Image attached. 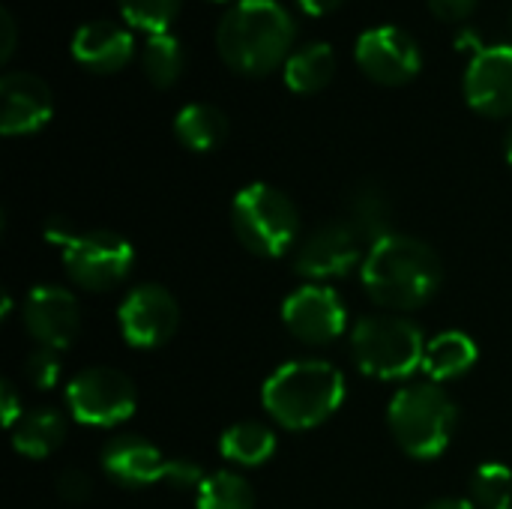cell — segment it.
<instances>
[{"label":"cell","instance_id":"cell-1","mask_svg":"<svg viewBox=\"0 0 512 509\" xmlns=\"http://www.w3.org/2000/svg\"><path fill=\"white\" fill-rule=\"evenodd\" d=\"M366 294L387 312H414L432 303L444 282L438 252L408 234H387L369 246L363 267Z\"/></svg>","mask_w":512,"mask_h":509},{"label":"cell","instance_id":"cell-2","mask_svg":"<svg viewBox=\"0 0 512 509\" xmlns=\"http://www.w3.org/2000/svg\"><path fill=\"white\" fill-rule=\"evenodd\" d=\"M294 18L276 0H237L216 27V48L228 69L258 78L285 66L294 45Z\"/></svg>","mask_w":512,"mask_h":509},{"label":"cell","instance_id":"cell-3","mask_svg":"<svg viewBox=\"0 0 512 509\" xmlns=\"http://www.w3.org/2000/svg\"><path fill=\"white\" fill-rule=\"evenodd\" d=\"M261 402L282 429H318L342 408L345 375L327 360H291L270 372L261 387Z\"/></svg>","mask_w":512,"mask_h":509},{"label":"cell","instance_id":"cell-4","mask_svg":"<svg viewBox=\"0 0 512 509\" xmlns=\"http://www.w3.org/2000/svg\"><path fill=\"white\" fill-rule=\"evenodd\" d=\"M456 420H459L456 402L435 381L402 387L387 408V426L396 444L408 456L423 459V462L447 453Z\"/></svg>","mask_w":512,"mask_h":509},{"label":"cell","instance_id":"cell-5","mask_svg":"<svg viewBox=\"0 0 512 509\" xmlns=\"http://www.w3.org/2000/svg\"><path fill=\"white\" fill-rule=\"evenodd\" d=\"M231 228L258 258H282L300 240L297 204L270 183H249L231 201Z\"/></svg>","mask_w":512,"mask_h":509},{"label":"cell","instance_id":"cell-6","mask_svg":"<svg viewBox=\"0 0 512 509\" xmlns=\"http://www.w3.org/2000/svg\"><path fill=\"white\" fill-rule=\"evenodd\" d=\"M426 345L420 327L399 315H369L351 330L354 363L375 381L411 378L423 369Z\"/></svg>","mask_w":512,"mask_h":509},{"label":"cell","instance_id":"cell-7","mask_svg":"<svg viewBox=\"0 0 512 509\" xmlns=\"http://www.w3.org/2000/svg\"><path fill=\"white\" fill-rule=\"evenodd\" d=\"M66 408L81 426L114 429L135 414L138 393L120 369L90 366L66 384Z\"/></svg>","mask_w":512,"mask_h":509},{"label":"cell","instance_id":"cell-8","mask_svg":"<svg viewBox=\"0 0 512 509\" xmlns=\"http://www.w3.org/2000/svg\"><path fill=\"white\" fill-rule=\"evenodd\" d=\"M66 276L84 291H111L135 267V249L114 231H78L63 249Z\"/></svg>","mask_w":512,"mask_h":509},{"label":"cell","instance_id":"cell-9","mask_svg":"<svg viewBox=\"0 0 512 509\" xmlns=\"http://www.w3.org/2000/svg\"><path fill=\"white\" fill-rule=\"evenodd\" d=\"M117 324L132 348L153 351L174 339L180 327V306L168 288L144 282L123 297L117 309Z\"/></svg>","mask_w":512,"mask_h":509},{"label":"cell","instance_id":"cell-10","mask_svg":"<svg viewBox=\"0 0 512 509\" xmlns=\"http://www.w3.org/2000/svg\"><path fill=\"white\" fill-rule=\"evenodd\" d=\"M354 54L360 69L384 87H399L414 81L423 66V54L414 36L393 24L363 30Z\"/></svg>","mask_w":512,"mask_h":509},{"label":"cell","instance_id":"cell-11","mask_svg":"<svg viewBox=\"0 0 512 509\" xmlns=\"http://www.w3.org/2000/svg\"><path fill=\"white\" fill-rule=\"evenodd\" d=\"M282 324L306 345H330L348 327V306L330 285H303L282 303Z\"/></svg>","mask_w":512,"mask_h":509},{"label":"cell","instance_id":"cell-12","mask_svg":"<svg viewBox=\"0 0 512 509\" xmlns=\"http://www.w3.org/2000/svg\"><path fill=\"white\" fill-rule=\"evenodd\" d=\"M363 258L366 255L360 252V234L348 222H327L315 228L306 240H300L294 270L297 276L318 285L348 276L357 264L363 267Z\"/></svg>","mask_w":512,"mask_h":509},{"label":"cell","instance_id":"cell-13","mask_svg":"<svg viewBox=\"0 0 512 509\" xmlns=\"http://www.w3.org/2000/svg\"><path fill=\"white\" fill-rule=\"evenodd\" d=\"M24 330L39 348L66 351L81 330V309L72 291L60 285H36L21 309Z\"/></svg>","mask_w":512,"mask_h":509},{"label":"cell","instance_id":"cell-14","mask_svg":"<svg viewBox=\"0 0 512 509\" xmlns=\"http://www.w3.org/2000/svg\"><path fill=\"white\" fill-rule=\"evenodd\" d=\"M465 99L483 117H510L512 45H492L474 54L465 72Z\"/></svg>","mask_w":512,"mask_h":509},{"label":"cell","instance_id":"cell-15","mask_svg":"<svg viewBox=\"0 0 512 509\" xmlns=\"http://www.w3.org/2000/svg\"><path fill=\"white\" fill-rule=\"evenodd\" d=\"M0 132L6 138L39 132L54 114L51 87L33 72H9L0 81Z\"/></svg>","mask_w":512,"mask_h":509},{"label":"cell","instance_id":"cell-16","mask_svg":"<svg viewBox=\"0 0 512 509\" xmlns=\"http://www.w3.org/2000/svg\"><path fill=\"white\" fill-rule=\"evenodd\" d=\"M165 453L141 435H117L102 450V471L123 489H147L165 480Z\"/></svg>","mask_w":512,"mask_h":509},{"label":"cell","instance_id":"cell-17","mask_svg":"<svg viewBox=\"0 0 512 509\" xmlns=\"http://www.w3.org/2000/svg\"><path fill=\"white\" fill-rule=\"evenodd\" d=\"M132 54H135V39L117 21H105V18L87 21L72 36V57L96 75L120 72L132 60Z\"/></svg>","mask_w":512,"mask_h":509},{"label":"cell","instance_id":"cell-18","mask_svg":"<svg viewBox=\"0 0 512 509\" xmlns=\"http://www.w3.org/2000/svg\"><path fill=\"white\" fill-rule=\"evenodd\" d=\"M480 351L477 342L462 333V330H444L438 333L429 345H426V357H423V372L429 375V381L444 384V381H456L465 372L474 369Z\"/></svg>","mask_w":512,"mask_h":509},{"label":"cell","instance_id":"cell-19","mask_svg":"<svg viewBox=\"0 0 512 509\" xmlns=\"http://www.w3.org/2000/svg\"><path fill=\"white\" fill-rule=\"evenodd\" d=\"M66 417L57 408H36L12 429V447L24 459H48L66 441Z\"/></svg>","mask_w":512,"mask_h":509},{"label":"cell","instance_id":"cell-20","mask_svg":"<svg viewBox=\"0 0 512 509\" xmlns=\"http://www.w3.org/2000/svg\"><path fill=\"white\" fill-rule=\"evenodd\" d=\"M174 135L186 150L210 153L222 147V141L228 138V117L216 105L192 102L180 108V114L174 117Z\"/></svg>","mask_w":512,"mask_h":509},{"label":"cell","instance_id":"cell-21","mask_svg":"<svg viewBox=\"0 0 512 509\" xmlns=\"http://www.w3.org/2000/svg\"><path fill=\"white\" fill-rule=\"evenodd\" d=\"M285 84L294 93H318L324 90L333 75H336V54L327 42H312L303 45L297 51H291V57L282 66Z\"/></svg>","mask_w":512,"mask_h":509},{"label":"cell","instance_id":"cell-22","mask_svg":"<svg viewBox=\"0 0 512 509\" xmlns=\"http://www.w3.org/2000/svg\"><path fill=\"white\" fill-rule=\"evenodd\" d=\"M219 453L231 465L258 468V465H264V462L273 459V453H276V435H273L270 426H264L258 420H243V423H234V426H228L222 432Z\"/></svg>","mask_w":512,"mask_h":509},{"label":"cell","instance_id":"cell-23","mask_svg":"<svg viewBox=\"0 0 512 509\" xmlns=\"http://www.w3.org/2000/svg\"><path fill=\"white\" fill-rule=\"evenodd\" d=\"M390 219H393V210H390V201L381 189L360 186L354 192L351 207H348V225L360 234V240H369V246H372L381 237L393 234Z\"/></svg>","mask_w":512,"mask_h":509},{"label":"cell","instance_id":"cell-24","mask_svg":"<svg viewBox=\"0 0 512 509\" xmlns=\"http://www.w3.org/2000/svg\"><path fill=\"white\" fill-rule=\"evenodd\" d=\"M183 45L171 36V33H159V36H150L144 42V54H141V66H144V75L153 87L159 90H168L177 84V78L183 75Z\"/></svg>","mask_w":512,"mask_h":509},{"label":"cell","instance_id":"cell-25","mask_svg":"<svg viewBox=\"0 0 512 509\" xmlns=\"http://www.w3.org/2000/svg\"><path fill=\"white\" fill-rule=\"evenodd\" d=\"M195 509H255V492L240 474L216 471L195 492Z\"/></svg>","mask_w":512,"mask_h":509},{"label":"cell","instance_id":"cell-26","mask_svg":"<svg viewBox=\"0 0 512 509\" xmlns=\"http://www.w3.org/2000/svg\"><path fill=\"white\" fill-rule=\"evenodd\" d=\"M471 501L477 509L512 507V471L501 462H486L471 477Z\"/></svg>","mask_w":512,"mask_h":509},{"label":"cell","instance_id":"cell-27","mask_svg":"<svg viewBox=\"0 0 512 509\" xmlns=\"http://www.w3.org/2000/svg\"><path fill=\"white\" fill-rule=\"evenodd\" d=\"M183 0H117L120 15L135 27L144 30L150 36L168 33V27L174 24L177 12H180Z\"/></svg>","mask_w":512,"mask_h":509},{"label":"cell","instance_id":"cell-28","mask_svg":"<svg viewBox=\"0 0 512 509\" xmlns=\"http://www.w3.org/2000/svg\"><path fill=\"white\" fill-rule=\"evenodd\" d=\"M24 378L30 387L36 390H51L60 384V375H63V363H60V351H51V348H33L24 360Z\"/></svg>","mask_w":512,"mask_h":509},{"label":"cell","instance_id":"cell-29","mask_svg":"<svg viewBox=\"0 0 512 509\" xmlns=\"http://www.w3.org/2000/svg\"><path fill=\"white\" fill-rule=\"evenodd\" d=\"M204 468L189 462V459H171L168 462V471H165V486L177 489V492H198L201 483H204Z\"/></svg>","mask_w":512,"mask_h":509},{"label":"cell","instance_id":"cell-30","mask_svg":"<svg viewBox=\"0 0 512 509\" xmlns=\"http://www.w3.org/2000/svg\"><path fill=\"white\" fill-rule=\"evenodd\" d=\"M57 495H60L66 504H72V507L87 504V501H90V495H93V480H90L84 471L69 468V471H63V474H60V480H57Z\"/></svg>","mask_w":512,"mask_h":509},{"label":"cell","instance_id":"cell-31","mask_svg":"<svg viewBox=\"0 0 512 509\" xmlns=\"http://www.w3.org/2000/svg\"><path fill=\"white\" fill-rule=\"evenodd\" d=\"M480 0H429V9L441 18V21H465Z\"/></svg>","mask_w":512,"mask_h":509},{"label":"cell","instance_id":"cell-32","mask_svg":"<svg viewBox=\"0 0 512 509\" xmlns=\"http://www.w3.org/2000/svg\"><path fill=\"white\" fill-rule=\"evenodd\" d=\"M24 417V405H21V399H18V390L6 381L3 384V423H6V429L12 432L15 429V423Z\"/></svg>","mask_w":512,"mask_h":509},{"label":"cell","instance_id":"cell-33","mask_svg":"<svg viewBox=\"0 0 512 509\" xmlns=\"http://www.w3.org/2000/svg\"><path fill=\"white\" fill-rule=\"evenodd\" d=\"M75 234H78V231L72 228V222H66V219H60V216H54V219L45 222V240L54 243V246H60V249H63Z\"/></svg>","mask_w":512,"mask_h":509},{"label":"cell","instance_id":"cell-34","mask_svg":"<svg viewBox=\"0 0 512 509\" xmlns=\"http://www.w3.org/2000/svg\"><path fill=\"white\" fill-rule=\"evenodd\" d=\"M0 27H3V39H0V60H9L12 51H15V21L12 15L3 9L0 12Z\"/></svg>","mask_w":512,"mask_h":509},{"label":"cell","instance_id":"cell-35","mask_svg":"<svg viewBox=\"0 0 512 509\" xmlns=\"http://www.w3.org/2000/svg\"><path fill=\"white\" fill-rule=\"evenodd\" d=\"M345 0H297V6L306 12V15H315V18H321V15H330V12H336L339 6H342Z\"/></svg>","mask_w":512,"mask_h":509},{"label":"cell","instance_id":"cell-36","mask_svg":"<svg viewBox=\"0 0 512 509\" xmlns=\"http://www.w3.org/2000/svg\"><path fill=\"white\" fill-rule=\"evenodd\" d=\"M423 509H477L471 498H438L432 504H426Z\"/></svg>","mask_w":512,"mask_h":509},{"label":"cell","instance_id":"cell-37","mask_svg":"<svg viewBox=\"0 0 512 509\" xmlns=\"http://www.w3.org/2000/svg\"><path fill=\"white\" fill-rule=\"evenodd\" d=\"M9 315H12V294L6 291L3 294V318H9Z\"/></svg>","mask_w":512,"mask_h":509},{"label":"cell","instance_id":"cell-38","mask_svg":"<svg viewBox=\"0 0 512 509\" xmlns=\"http://www.w3.org/2000/svg\"><path fill=\"white\" fill-rule=\"evenodd\" d=\"M504 150H507V159H510V165H512V129H510V135H507V144H504Z\"/></svg>","mask_w":512,"mask_h":509},{"label":"cell","instance_id":"cell-39","mask_svg":"<svg viewBox=\"0 0 512 509\" xmlns=\"http://www.w3.org/2000/svg\"><path fill=\"white\" fill-rule=\"evenodd\" d=\"M510 509H512V507H510Z\"/></svg>","mask_w":512,"mask_h":509}]
</instances>
